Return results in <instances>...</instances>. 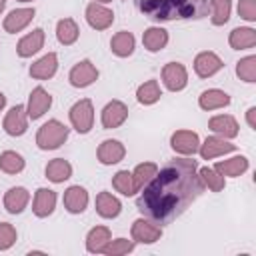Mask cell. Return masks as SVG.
<instances>
[{
  "instance_id": "obj_1",
  "label": "cell",
  "mask_w": 256,
  "mask_h": 256,
  "mask_svg": "<svg viewBox=\"0 0 256 256\" xmlns=\"http://www.w3.org/2000/svg\"><path fill=\"white\" fill-rule=\"evenodd\" d=\"M204 192L198 164L192 158H174L160 168L136 198V208L156 224H168L182 216Z\"/></svg>"
},
{
  "instance_id": "obj_2",
  "label": "cell",
  "mask_w": 256,
  "mask_h": 256,
  "mask_svg": "<svg viewBox=\"0 0 256 256\" xmlns=\"http://www.w3.org/2000/svg\"><path fill=\"white\" fill-rule=\"evenodd\" d=\"M210 0H136V8L154 22L200 20L208 14Z\"/></svg>"
},
{
  "instance_id": "obj_3",
  "label": "cell",
  "mask_w": 256,
  "mask_h": 256,
  "mask_svg": "<svg viewBox=\"0 0 256 256\" xmlns=\"http://www.w3.org/2000/svg\"><path fill=\"white\" fill-rule=\"evenodd\" d=\"M68 128L60 120H48L40 126L36 134V144L40 150H56L68 140Z\"/></svg>"
},
{
  "instance_id": "obj_4",
  "label": "cell",
  "mask_w": 256,
  "mask_h": 256,
  "mask_svg": "<svg viewBox=\"0 0 256 256\" xmlns=\"http://www.w3.org/2000/svg\"><path fill=\"white\" fill-rule=\"evenodd\" d=\"M68 116H70V124L74 126L76 132L88 134L92 130V124H94V106L88 98H82L70 108Z\"/></svg>"
},
{
  "instance_id": "obj_5",
  "label": "cell",
  "mask_w": 256,
  "mask_h": 256,
  "mask_svg": "<svg viewBox=\"0 0 256 256\" xmlns=\"http://www.w3.org/2000/svg\"><path fill=\"white\" fill-rule=\"evenodd\" d=\"M162 82L170 92H180L188 84V72L180 62H168L162 68Z\"/></svg>"
},
{
  "instance_id": "obj_6",
  "label": "cell",
  "mask_w": 256,
  "mask_h": 256,
  "mask_svg": "<svg viewBox=\"0 0 256 256\" xmlns=\"http://www.w3.org/2000/svg\"><path fill=\"white\" fill-rule=\"evenodd\" d=\"M130 234H132V240H134V242H140V244H154L156 240H160L162 228L156 226V224H154L152 220H148V218H138V220H134Z\"/></svg>"
},
{
  "instance_id": "obj_7",
  "label": "cell",
  "mask_w": 256,
  "mask_h": 256,
  "mask_svg": "<svg viewBox=\"0 0 256 256\" xmlns=\"http://www.w3.org/2000/svg\"><path fill=\"white\" fill-rule=\"evenodd\" d=\"M98 78V68L90 60H80L68 74V80L74 88H86Z\"/></svg>"
},
{
  "instance_id": "obj_8",
  "label": "cell",
  "mask_w": 256,
  "mask_h": 256,
  "mask_svg": "<svg viewBox=\"0 0 256 256\" xmlns=\"http://www.w3.org/2000/svg\"><path fill=\"white\" fill-rule=\"evenodd\" d=\"M128 118V106L120 100H110L104 108H102V126L106 130L118 128L126 122Z\"/></svg>"
},
{
  "instance_id": "obj_9",
  "label": "cell",
  "mask_w": 256,
  "mask_h": 256,
  "mask_svg": "<svg viewBox=\"0 0 256 256\" xmlns=\"http://www.w3.org/2000/svg\"><path fill=\"white\" fill-rule=\"evenodd\" d=\"M2 126L6 130V134H10V136H22L28 130V112H26V106L16 104L14 108H10V112L6 114Z\"/></svg>"
},
{
  "instance_id": "obj_10",
  "label": "cell",
  "mask_w": 256,
  "mask_h": 256,
  "mask_svg": "<svg viewBox=\"0 0 256 256\" xmlns=\"http://www.w3.org/2000/svg\"><path fill=\"white\" fill-rule=\"evenodd\" d=\"M86 20L94 30H106L112 26L114 22V12L110 8H106L104 4L98 2H90L86 6Z\"/></svg>"
},
{
  "instance_id": "obj_11",
  "label": "cell",
  "mask_w": 256,
  "mask_h": 256,
  "mask_svg": "<svg viewBox=\"0 0 256 256\" xmlns=\"http://www.w3.org/2000/svg\"><path fill=\"white\" fill-rule=\"evenodd\" d=\"M170 146L178 154H196L200 148V138L192 130H176L170 138Z\"/></svg>"
},
{
  "instance_id": "obj_12",
  "label": "cell",
  "mask_w": 256,
  "mask_h": 256,
  "mask_svg": "<svg viewBox=\"0 0 256 256\" xmlns=\"http://www.w3.org/2000/svg\"><path fill=\"white\" fill-rule=\"evenodd\" d=\"M50 106H52V96H50V92H46L42 86H36V88L30 92L28 106H26L28 118L38 120L40 116H44V112H46Z\"/></svg>"
},
{
  "instance_id": "obj_13",
  "label": "cell",
  "mask_w": 256,
  "mask_h": 256,
  "mask_svg": "<svg viewBox=\"0 0 256 256\" xmlns=\"http://www.w3.org/2000/svg\"><path fill=\"white\" fill-rule=\"evenodd\" d=\"M224 62L218 58V54L206 50V52H200L196 58H194V72L200 76V78H210L214 76L218 70H222Z\"/></svg>"
},
{
  "instance_id": "obj_14",
  "label": "cell",
  "mask_w": 256,
  "mask_h": 256,
  "mask_svg": "<svg viewBox=\"0 0 256 256\" xmlns=\"http://www.w3.org/2000/svg\"><path fill=\"white\" fill-rule=\"evenodd\" d=\"M124 154H126V148H124V144L120 142V140H104L100 146H98V150H96V156H98V160H100V164H104V166H112V164H118L122 158H124Z\"/></svg>"
},
{
  "instance_id": "obj_15",
  "label": "cell",
  "mask_w": 256,
  "mask_h": 256,
  "mask_svg": "<svg viewBox=\"0 0 256 256\" xmlns=\"http://www.w3.org/2000/svg\"><path fill=\"white\" fill-rule=\"evenodd\" d=\"M56 208V192L50 188H38L34 194V202H32V212L38 218H46L54 212Z\"/></svg>"
},
{
  "instance_id": "obj_16",
  "label": "cell",
  "mask_w": 256,
  "mask_h": 256,
  "mask_svg": "<svg viewBox=\"0 0 256 256\" xmlns=\"http://www.w3.org/2000/svg\"><path fill=\"white\" fill-rule=\"evenodd\" d=\"M232 150H236V144L226 142L222 136H220V138H218V136H210V138H206L204 144H200V148H198V152H200V156H202L204 160H212V158L222 156V154H228V152H232Z\"/></svg>"
},
{
  "instance_id": "obj_17",
  "label": "cell",
  "mask_w": 256,
  "mask_h": 256,
  "mask_svg": "<svg viewBox=\"0 0 256 256\" xmlns=\"http://www.w3.org/2000/svg\"><path fill=\"white\" fill-rule=\"evenodd\" d=\"M34 14H36L34 8H16V10H12L4 18V30L8 34H16V32L24 30L30 24V20L34 18Z\"/></svg>"
},
{
  "instance_id": "obj_18",
  "label": "cell",
  "mask_w": 256,
  "mask_h": 256,
  "mask_svg": "<svg viewBox=\"0 0 256 256\" xmlns=\"http://www.w3.org/2000/svg\"><path fill=\"white\" fill-rule=\"evenodd\" d=\"M56 70H58V56L54 52H48L30 66V76L36 80H48L56 74Z\"/></svg>"
},
{
  "instance_id": "obj_19",
  "label": "cell",
  "mask_w": 256,
  "mask_h": 256,
  "mask_svg": "<svg viewBox=\"0 0 256 256\" xmlns=\"http://www.w3.org/2000/svg\"><path fill=\"white\" fill-rule=\"evenodd\" d=\"M208 128L222 138H236L238 136V122L230 114H218L208 120Z\"/></svg>"
},
{
  "instance_id": "obj_20",
  "label": "cell",
  "mask_w": 256,
  "mask_h": 256,
  "mask_svg": "<svg viewBox=\"0 0 256 256\" xmlns=\"http://www.w3.org/2000/svg\"><path fill=\"white\" fill-rule=\"evenodd\" d=\"M88 206V192L82 186H70L64 192V208L70 214H82Z\"/></svg>"
},
{
  "instance_id": "obj_21",
  "label": "cell",
  "mask_w": 256,
  "mask_h": 256,
  "mask_svg": "<svg viewBox=\"0 0 256 256\" xmlns=\"http://www.w3.org/2000/svg\"><path fill=\"white\" fill-rule=\"evenodd\" d=\"M42 46H44V30L42 28H34L30 34L20 38V42L16 46V52H18L20 58H28V56L36 54Z\"/></svg>"
},
{
  "instance_id": "obj_22",
  "label": "cell",
  "mask_w": 256,
  "mask_h": 256,
  "mask_svg": "<svg viewBox=\"0 0 256 256\" xmlns=\"http://www.w3.org/2000/svg\"><path fill=\"white\" fill-rule=\"evenodd\" d=\"M30 200V194L24 186H14L4 194V208L10 214H20Z\"/></svg>"
},
{
  "instance_id": "obj_23",
  "label": "cell",
  "mask_w": 256,
  "mask_h": 256,
  "mask_svg": "<svg viewBox=\"0 0 256 256\" xmlns=\"http://www.w3.org/2000/svg\"><path fill=\"white\" fill-rule=\"evenodd\" d=\"M142 44L148 52H160L168 44V32L160 26H150L142 34Z\"/></svg>"
},
{
  "instance_id": "obj_24",
  "label": "cell",
  "mask_w": 256,
  "mask_h": 256,
  "mask_svg": "<svg viewBox=\"0 0 256 256\" xmlns=\"http://www.w3.org/2000/svg\"><path fill=\"white\" fill-rule=\"evenodd\" d=\"M198 104L202 110H216V108H224L230 104V96L224 92V90H218V88H210V90H204L198 98Z\"/></svg>"
},
{
  "instance_id": "obj_25",
  "label": "cell",
  "mask_w": 256,
  "mask_h": 256,
  "mask_svg": "<svg viewBox=\"0 0 256 256\" xmlns=\"http://www.w3.org/2000/svg\"><path fill=\"white\" fill-rule=\"evenodd\" d=\"M214 170L222 176H240L248 170V158L246 156H234V158H228V160H220L214 164Z\"/></svg>"
},
{
  "instance_id": "obj_26",
  "label": "cell",
  "mask_w": 256,
  "mask_h": 256,
  "mask_svg": "<svg viewBox=\"0 0 256 256\" xmlns=\"http://www.w3.org/2000/svg\"><path fill=\"white\" fill-rule=\"evenodd\" d=\"M122 210V204L116 196H112L110 192H100L96 196V212L102 218H116Z\"/></svg>"
},
{
  "instance_id": "obj_27",
  "label": "cell",
  "mask_w": 256,
  "mask_h": 256,
  "mask_svg": "<svg viewBox=\"0 0 256 256\" xmlns=\"http://www.w3.org/2000/svg\"><path fill=\"white\" fill-rule=\"evenodd\" d=\"M228 42L234 50H248L256 46V30L254 28H234L228 36Z\"/></svg>"
},
{
  "instance_id": "obj_28",
  "label": "cell",
  "mask_w": 256,
  "mask_h": 256,
  "mask_svg": "<svg viewBox=\"0 0 256 256\" xmlns=\"http://www.w3.org/2000/svg\"><path fill=\"white\" fill-rule=\"evenodd\" d=\"M134 44H136L134 36H132L128 30H120V32H116V34L112 36V40H110V50H112L116 56L126 58V56H130V54L134 52Z\"/></svg>"
},
{
  "instance_id": "obj_29",
  "label": "cell",
  "mask_w": 256,
  "mask_h": 256,
  "mask_svg": "<svg viewBox=\"0 0 256 256\" xmlns=\"http://www.w3.org/2000/svg\"><path fill=\"white\" fill-rule=\"evenodd\" d=\"M72 176V166L64 158H54L46 164V178L54 184H60Z\"/></svg>"
},
{
  "instance_id": "obj_30",
  "label": "cell",
  "mask_w": 256,
  "mask_h": 256,
  "mask_svg": "<svg viewBox=\"0 0 256 256\" xmlns=\"http://www.w3.org/2000/svg\"><path fill=\"white\" fill-rule=\"evenodd\" d=\"M78 36H80V28H78V24L72 18L58 20V24H56V38H58L60 44L70 46V44H74L78 40Z\"/></svg>"
},
{
  "instance_id": "obj_31",
  "label": "cell",
  "mask_w": 256,
  "mask_h": 256,
  "mask_svg": "<svg viewBox=\"0 0 256 256\" xmlns=\"http://www.w3.org/2000/svg\"><path fill=\"white\" fill-rule=\"evenodd\" d=\"M108 242H110V230L106 226H94L86 236V250L92 254H100Z\"/></svg>"
},
{
  "instance_id": "obj_32",
  "label": "cell",
  "mask_w": 256,
  "mask_h": 256,
  "mask_svg": "<svg viewBox=\"0 0 256 256\" xmlns=\"http://www.w3.org/2000/svg\"><path fill=\"white\" fill-rule=\"evenodd\" d=\"M160 96H162V90H160V86H158V80H148V82L140 84L138 90H136V98H138V102L144 104V106H150V104L158 102Z\"/></svg>"
},
{
  "instance_id": "obj_33",
  "label": "cell",
  "mask_w": 256,
  "mask_h": 256,
  "mask_svg": "<svg viewBox=\"0 0 256 256\" xmlns=\"http://www.w3.org/2000/svg\"><path fill=\"white\" fill-rule=\"evenodd\" d=\"M156 172H158V166H156L154 162H142V164H138V166L134 168V172H132V180H134L136 192L142 190V188L152 180V176H154Z\"/></svg>"
},
{
  "instance_id": "obj_34",
  "label": "cell",
  "mask_w": 256,
  "mask_h": 256,
  "mask_svg": "<svg viewBox=\"0 0 256 256\" xmlns=\"http://www.w3.org/2000/svg\"><path fill=\"white\" fill-rule=\"evenodd\" d=\"M0 170L6 174H18L24 170V158L14 152V150H6L0 154Z\"/></svg>"
},
{
  "instance_id": "obj_35",
  "label": "cell",
  "mask_w": 256,
  "mask_h": 256,
  "mask_svg": "<svg viewBox=\"0 0 256 256\" xmlns=\"http://www.w3.org/2000/svg\"><path fill=\"white\" fill-rule=\"evenodd\" d=\"M212 8V24L214 26H224L230 20V0H210Z\"/></svg>"
},
{
  "instance_id": "obj_36",
  "label": "cell",
  "mask_w": 256,
  "mask_h": 256,
  "mask_svg": "<svg viewBox=\"0 0 256 256\" xmlns=\"http://www.w3.org/2000/svg\"><path fill=\"white\" fill-rule=\"evenodd\" d=\"M236 74L240 80L252 84L256 82V56H246L236 62Z\"/></svg>"
},
{
  "instance_id": "obj_37",
  "label": "cell",
  "mask_w": 256,
  "mask_h": 256,
  "mask_svg": "<svg viewBox=\"0 0 256 256\" xmlns=\"http://www.w3.org/2000/svg\"><path fill=\"white\" fill-rule=\"evenodd\" d=\"M198 174H200V178H202V182L212 190V192H222L224 190V186H226V180H224V176L222 174H218L214 168H200L198 170Z\"/></svg>"
},
{
  "instance_id": "obj_38",
  "label": "cell",
  "mask_w": 256,
  "mask_h": 256,
  "mask_svg": "<svg viewBox=\"0 0 256 256\" xmlns=\"http://www.w3.org/2000/svg\"><path fill=\"white\" fill-rule=\"evenodd\" d=\"M112 186H114L120 194H124V196H132V194L136 192L134 180H132V172H128V170L116 172L114 178H112Z\"/></svg>"
},
{
  "instance_id": "obj_39",
  "label": "cell",
  "mask_w": 256,
  "mask_h": 256,
  "mask_svg": "<svg viewBox=\"0 0 256 256\" xmlns=\"http://www.w3.org/2000/svg\"><path fill=\"white\" fill-rule=\"evenodd\" d=\"M134 250V242L132 240H126V238H116V240H110L106 246H104V254L108 256H120V254H128Z\"/></svg>"
},
{
  "instance_id": "obj_40",
  "label": "cell",
  "mask_w": 256,
  "mask_h": 256,
  "mask_svg": "<svg viewBox=\"0 0 256 256\" xmlns=\"http://www.w3.org/2000/svg\"><path fill=\"white\" fill-rule=\"evenodd\" d=\"M14 242H16V228L8 222H0V250L12 248Z\"/></svg>"
},
{
  "instance_id": "obj_41",
  "label": "cell",
  "mask_w": 256,
  "mask_h": 256,
  "mask_svg": "<svg viewBox=\"0 0 256 256\" xmlns=\"http://www.w3.org/2000/svg\"><path fill=\"white\" fill-rule=\"evenodd\" d=\"M238 16L254 22L256 20V0H240L238 2Z\"/></svg>"
},
{
  "instance_id": "obj_42",
  "label": "cell",
  "mask_w": 256,
  "mask_h": 256,
  "mask_svg": "<svg viewBox=\"0 0 256 256\" xmlns=\"http://www.w3.org/2000/svg\"><path fill=\"white\" fill-rule=\"evenodd\" d=\"M246 120H248V126H250L252 130H256V108H254V106L248 108V112H246Z\"/></svg>"
},
{
  "instance_id": "obj_43",
  "label": "cell",
  "mask_w": 256,
  "mask_h": 256,
  "mask_svg": "<svg viewBox=\"0 0 256 256\" xmlns=\"http://www.w3.org/2000/svg\"><path fill=\"white\" fill-rule=\"evenodd\" d=\"M4 106H6V96H4L2 92H0V110H2Z\"/></svg>"
},
{
  "instance_id": "obj_44",
  "label": "cell",
  "mask_w": 256,
  "mask_h": 256,
  "mask_svg": "<svg viewBox=\"0 0 256 256\" xmlns=\"http://www.w3.org/2000/svg\"><path fill=\"white\" fill-rule=\"evenodd\" d=\"M4 6H6V0H0V14H2V10H4Z\"/></svg>"
},
{
  "instance_id": "obj_45",
  "label": "cell",
  "mask_w": 256,
  "mask_h": 256,
  "mask_svg": "<svg viewBox=\"0 0 256 256\" xmlns=\"http://www.w3.org/2000/svg\"><path fill=\"white\" fill-rule=\"evenodd\" d=\"M98 4H108V2H112V0H96Z\"/></svg>"
},
{
  "instance_id": "obj_46",
  "label": "cell",
  "mask_w": 256,
  "mask_h": 256,
  "mask_svg": "<svg viewBox=\"0 0 256 256\" xmlns=\"http://www.w3.org/2000/svg\"><path fill=\"white\" fill-rule=\"evenodd\" d=\"M18 2H32V0H18Z\"/></svg>"
}]
</instances>
